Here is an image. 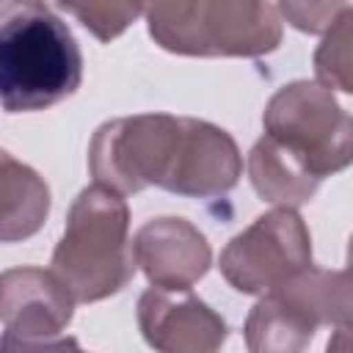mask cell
Here are the masks:
<instances>
[{
    "label": "cell",
    "instance_id": "cell-1",
    "mask_svg": "<svg viewBox=\"0 0 353 353\" xmlns=\"http://www.w3.org/2000/svg\"><path fill=\"white\" fill-rule=\"evenodd\" d=\"M88 168L116 193L163 188L176 196L212 199L229 193L243 157L234 138L201 119L138 113L105 121L88 146Z\"/></svg>",
    "mask_w": 353,
    "mask_h": 353
},
{
    "label": "cell",
    "instance_id": "cell-2",
    "mask_svg": "<svg viewBox=\"0 0 353 353\" xmlns=\"http://www.w3.org/2000/svg\"><path fill=\"white\" fill-rule=\"evenodd\" d=\"M52 273L74 303H94L121 292L135 276L130 207L108 185H91L69 207L63 234L52 251Z\"/></svg>",
    "mask_w": 353,
    "mask_h": 353
},
{
    "label": "cell",
    "instance_id": "cell-3",
    "mask_svg": "<svg viewBox=\"0 0 353 353\" xmlns=\"http://www.w3.org/2000/svg\"><path fill=\"white\" fill-rule=\"evenodd\" d=\"M80 47L52 11H22L0 22V105L8 113L47 110L80 88Z\"/></svg>",
    "mask_w": 353,
    "mask_h": 353
},
{
    "label": "cell",
    "instance_id": "cell-4",
    "mask_svg": "<svg viewBox=\"0 0 353 353\" xmlns=\"http://www.w3.org/2000/svg\"><path fill=\"white\" fill-rule=\"evenodd\" d=\"M320 325H350L347 270L303 268L284 284L262 292L245 320V342L254 353L303 350Z\"/></svg>",
    "mask_w": 353,
    "mask_h": 353
},
{
    "label": "cell",
    "instance_id": "cell-5",
    "mask_svg": "<svg viewBox=\"0 0 353 353\" xmlns=\"http://www.w3.org/2000/svg\"><path fill=\"white\" fill-rule=\"evenodd\" d=\"M265 135L290 149L320 182L350 165L353 124L334 94L309 80L279 88L262 113Z\"/></svg>",
    "mask_w": 353,
    "mask_h": 353
},
{
    "label": "cell",
    "instance_id": "cell-6",
    "mask_svg": "<svg viewBox=\"0 0 353 353\" xmlns=\"http://www.w3.org/2000/svg\"><path fill=\"white\" fill-rule=\"evenodd\" d=\"M312 265V237L295 207H276L234 234L221 251L223 279L245 295H262Z\"/></svg>",
    "mask_w": 353,
    "mask_h": 353
},
{
    "label": "cell",
    "instance_id": "cell-7",
    "mask_svg": "<svg viewBox=\"0 0 353 353\" xmlns=\"http://www.w3.org/2000/svg\"><path fill=\"white\" fill-rule=\"evenodd\" d=\"M74 312L66 284L41 268H11L0 273V323L6 328L0 347L6 350H50L74 347L63 336Z\"/></svg>",
    "mask_w": 353,
    "mask_h": 353
},
{
    "label": "cell",
    "instance_id": "cell-8",
    "mask_svg": "<svg viewBox=\"0 0 353 353\" xmlns=\"http://www.w3.org/2000/svg\"><path fill=\"white\" fill-rule=\"evenodd\" d=\"M138 325L163 353H210L226 342V323L190 290L152 287L138 298Z\"/></svg>",
    "mask_w": 353,
    "mask_h": 353
},
{
    "label": "cell",
    "instance_id": "cell-9",
    "mask_svg": "<svg viewBox=\"0 0 353 353\" xmlns=\"http://www.w3.org/2000/svg\"><path fill=\"white\" fill-rule=\"evenodd\" d=\"M132 259L152 287L190 290L210 270L212 251L207 237L190 221L165 215L146 221L135 232Z\"/></svg>",
    "mask_w": 353,
    "mask_h": 353
},
{
    "label": "cell",
    "instance_id": "cell-10",
    "mask_svg": "<svg viewBox=\"0 0 353 353\" xmlns=\"http://www.w3.org/2000/svg\"><path fill=\"white\" fill-rule=\"evenodd\" d=\"M204 58H256L281 44V19L268 0H199Z\"/></svg>",
    "mask_w": 353,
    "mask_h": 353
},
{
    "label": "cell",
    "instance_id": "cell-11",
    "mask_svg": "<svg viewBox=\"0 0 353 353\" xmlns=\"http://www.w3.org/2000/svg\"><path fill=\"white\" fill-rule=\"evenodd\" d=\"M50 215V188L25 163L0 149V243L33 237Z\"/></svg>",
    "mask_w": 353,
    "mask_h": 353
},
{
    "label": "cell",
    "instance_id": "cell-12",
    "mask_svg": "<svg viewBox=\"0 0 353 353\" xmlns=\"http://www.w3.org/2000/svg\"><path fill=\"white\" fill-rule=\"evenodd\" d=\"M248 176L254 190L276 207H301L320 188V179L270 135H262L248 152Z\"/></svg>",
    "mask_w": 353,
    "mask_h": 353
},
{
    "label": "cell",
    "instance_id": "cell-13",
    "mask_svg": "<svg viewBox=\"0 0 353 353\" xmlns=\"http://www.w3.org/2000/svg\"><path fill=\"white\" fill-rule=\"evenodd\" d=\"M143 14L154 44L176 55L204 58L199 39V0H143Z\"/></svg>",
    "mask_w": 353,
    "mask_h": 353
},
{
    "label": "cell",
    "instance_id": "cell-14",
    "mask_svg": "<svg viewBox=\"0 0 353 353\" xmlns=\"http://www.w3.org/2000/svg\"><path fill=\"white\" fill-rule=\"evenodd\" d=\"M350 22L353 11L345 8L339 19L325 30L323 44L314 52V74L317 83L328 91H353V66H350Z\"/></svg>",
    "mask_w": 353,
    "mask_h": 353
},
{
    "label": "cell",
    "instance_id": "cell-15",
    "mask_svg": "<svg viewBox=\"0 0 353 353\" xmlns=\"http://www.w3.org/2000/svg\"><path fill=\"white\" fill-rule=\"evenodd\" d=\"M61 11L77 17L94 39L113 41L143 14V0H61Z\"/></svg>",
    "mask_w": 353,
    "mask_h": 353
},
{
    "label": "cell",
    "instance_id": "cell-16",
    "mask_svg": "<svg viewBox=\"0 0 353 353\" xmlns=\"http://www.w3.org/2000/svg\"><path fill=\"white\" fill-rule=\"evenodd\" d=\"M279 8L295 30L325 33L347 8V0H279Z\"/></svg>",
    "mask_w": 353,
    "mask_h": 353
},
{
    "label": "cell",
    "instance_id": "cell-17",
    "mask_svg": "<svg viewBox=\"0 0 353 353\" xmlns=\"http://www.w3.org/2000/svg\"><path fill=\"white\" fill-rule=\"evenodd\" d=\"M30 11H52V8H61V0H14Z\"/></svg>",
    "mask_w": 353,
    "mask_h": 353
},
{
    "label": "cell",
    "instance_id": "cell-18",
    "mask_svg": "<svg viewBox=\"0 0 353 353\" xmlns=\"http://www.w3.org/2000/svg\"><path fill=\"white\" fill-rule=\"evenodd\" d=\"M11 6H14V0H0V17H3V14H6Z\"/></svg>",
    "mask_w": 353,
    "mask_h": 353
}]
</instances>
